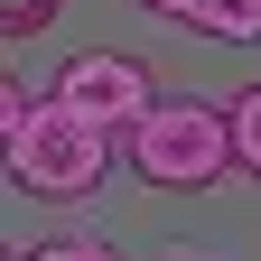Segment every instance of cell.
Listing matches in <instances>:
<instances>
[{"label": "cell", "mask_w": 261, "mask_h": 261, "mask_svg": "<svg viewBox=\"0 0 261 261\" xmlns=\"http://www.w3.org/2000/svg\"><path fill=\"white\" fill-rule=\"evenodd\" d=\"M0 159H10V187L47 196V205H84L112 177V130L75 121L65 103H38V93L0 84Z\"/></svg>", "instance_id": "obj_1"}, {"label": "cell", "mask_w": 261, "mask_h": 261, "mask_svg": "<svg viewBox=\"0 0 261 261\" xmlns=\"http://www.w3.org/2000/svg\"><path fill=\"white\" fill-rule=\"evenodd\" d=\"M121 159H130L140 187H168V196H196V187H215L224 168H243V159H233V112L196 103V93H168V103L121 140Z\"/></svg>", "instance_id": "obj_2"}, {"label": "cell", "mask_w": 261, "mask_h": 261, "mask_svg": "<svg viewBox=\"0 0 261 261\" xmlns=\"http://www.w3.org/2000/svg\"><path fill=\"white\" fill-rule=\"evenodd\" d=\"M47 84H56L47 103H65L75 121L112 130V140H130V130H140V121H149L159 103H168V93H149L159 75H149L140 56H121V47H84V56H65V65H56Z\"/></svg>", "instance_id": "obj_3"}, {"label": "cell", "mask_w": 261, "mask_h": 261, "mask_svg": "<svg viewBox=\"0 0 261 261\" xmlns=\"http://www.w3.org/2000/svg\"><path fill=\"white\" fill-rule=\"evenodd\" d=\"M187 28H205V38H224V47H252L261 38V0H205Z\"/></svg>", "instance_id": "obj_4"}, {"label": "cell", "mask_w": 261, "mask_h": 261, "mask_svg": "<svg viewBox=\"0 0 261 261\" xmlns=\"http://www.w3.org/2000/svg\"><path fill=\"white\" fill-rule=\"evenodd\" d=\"M233 159L261 177V84H243V93H233Z\"/></svg>", "instance_id": "obj_5"}, {"label": "cell", "mask_w": 261, "mask_h": 261, "mask_svg": "<svg viewBox=\"0 0 261 261\" xmlns=\"http://www.w3.org/2000/svg\"><path fill=\"white\" fill-rule=\"evenodd\" d=\"M19 261H121V252H112L103 233H56V243H28Z\"/></svg>", "instance_id": "obj_6"}, {"label": "cell", "mask_w": 261, "mask_h": 261, "mask_svg": "<svg viewBox=\"0 0 261 261\" xmlns=\"http://www.w3.org/2000/svg\"><path fill=\"white\" fill-rule=\"evenodd\" d=\"M56 10H65V0H0V28H10V38H38Z\"/></svg>", "instance_id": "obj_7"}, {"label": "cell", "mask_w": 261, "mask_h": 261, "mask_svg": "<svg viewBox=\"0 0 261 261\" xmlns=\"http://www.w3.org/2000/svg\"><path fill=\"white\" fill-rule=\"evenodd\" d=\"M140 10H159V19H196L205 0H140Z\"/></svg>", "instance_id": "obj_8"}]
</instances>
